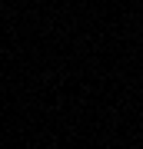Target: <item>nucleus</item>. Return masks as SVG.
Listing matches in <instances>:
<instances>
[]
</instances>
